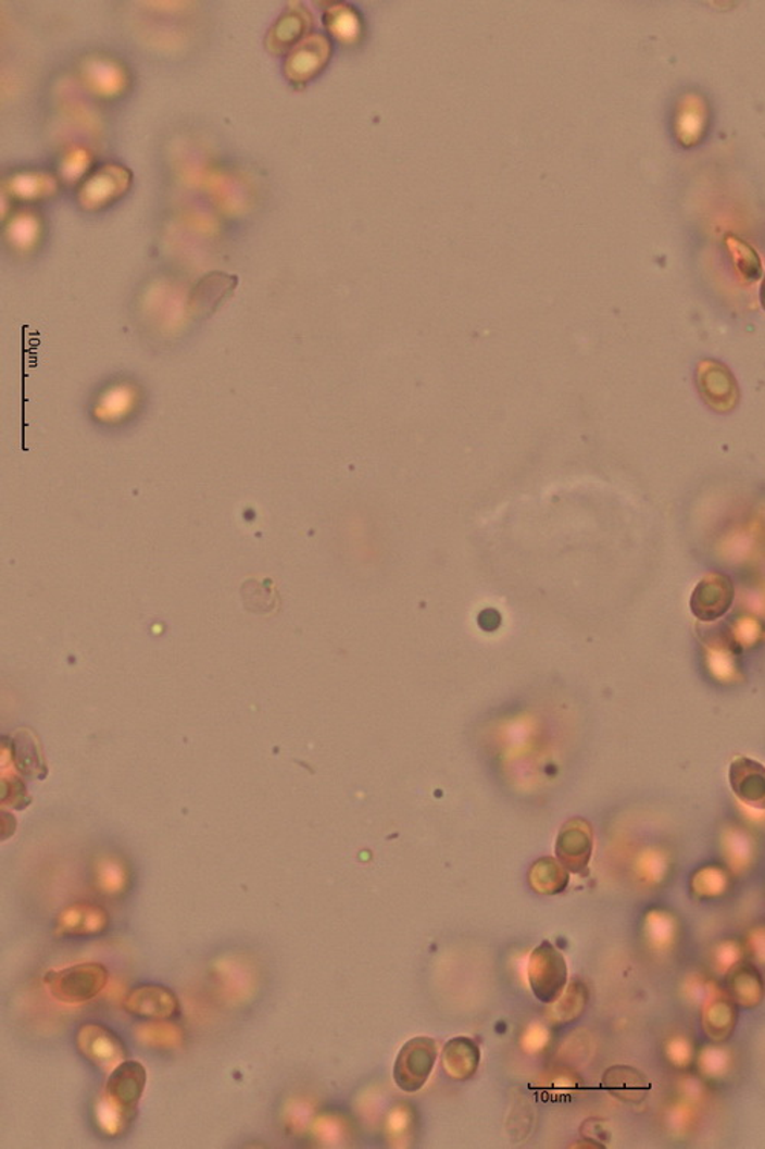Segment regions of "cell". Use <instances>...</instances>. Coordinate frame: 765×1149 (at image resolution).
Segmentation results:
<instances>
[{
	"instance_id": "cell-1",
	"label": "cell",
	"mask_w": 765,
	"mask_h": 1149,
	"mask_svg": "<svg viewBox=\"0 0 765 1149\" xmlns=\"http://www.w3.org/2000/svg\"><path fill=\"white\" fill-rule=\"evenodd\" d=\"M108 969L99 963L71 965L62 971H51L43 983L52 997L65 1004H84L91 1001L106 987Z\"/></svg>"
},
{
	"instance_id": "cell-2",
	"label": "cell",
	"mask_w": 765,
	"mask_h": 1149,
	"mask_svg": "<svg viewBox=\"0 0 765 1149\" xmlns=\"http://www.w3.org/2000/svg\"><path fill=\"white\" fill-rule=\"evenodd\" d=\"M528 983L535 997L543 1004H554L564 995L568 983V965L564 956L550 941H542L532 950L528 960Z\"/></svg>"
},
{
	"instance_id": "cell-3",
	"label": "cell",
	"mask_w": 765,
	"mask_h": 1149,
	"mask_svg": "<svg viewBox=\"0 0 765 1149\" xmlns=\"http://www.w3.org/2000/svg\"><path fill=\"white\" fill-rule=\"evenodd\" d=\"M133 187V172L122 164H104L91 172L78 187V205L99 212L122 200Z\"/></svg>"
},
{
	"instance_id": "cell-4",
	"label": "cell",
	"mask_w": 765,
	"mask_h": 1149,
	"mask_svg": "<svg viewBox=\"0 0 765 1149\" xmlns=\"http://www.w3.org/2000/svg\"><path fill=\"white\" fill-rule=\"evenodd\" d=\"M438 1058L437 1042L427 1036L407 1040L393 1065V1081L400 1090L416 1092L425 1087Z\"/></svg>"
},
{
	"instance_id": "cell-5",
	"label": "cell",
	"mask_w": 765,
	"mask_h": 1149,
	"mask_svg": "<svg viewBox=\"0 0 765 1149\" xmlns=\"http://www.w3.org/2000/svg\"><path fill=\"white\" fill-rule=\"evenodd\" d=\"M697 388L704 403L716 413H730L741 400V389L729 366L715 359H704L697 365Z\"/></svg>"
},
{
	"instance_id": "cell-6",
	"label": "cell",
	"mask_w": 765,
	"mask_h": 1149,
	"mask_svg": "<svg viewBox=\"0 0 765 1149\" xmlns=\"http://www.w3.org/2000/svg\"><path fill=\"white\" fill-rule=\"evenodd\" d=\"M81 85L99 99H118L129 89V71L120 60L103 54L88 55L78 63Z\"/></svg>"
},
{
	"instance_id": "cell-7",
	"label": "cell",
	"mask_w": 765,
	"mask_h": 1149,
	"mask_svg": "<svg viewBox=\"0 0 765 1149\" xmlns=\"http://www.w3.org/2000/svg\"><path fill=\"white\" fill-rule=\"evenodd\" d=\"M331 54L333 47L328 37L322 33L305 37L285 58V78L296 88H303L326 68Z\"/></svg>"
},
{
	"instance_id": "cell-8",
	"label": "cell",
	"mask_w": 765,
	"mask_h": 1149,
	"mask_svg": "<svg viewBox=\"0 0 765 1149\" xmlns=\"http://www.w3.org/2000/svg\"><path fill=\"white\" fill-rule=\"evenodd\" d=\"M77 1048L81 1057L103 1072H112L127 1059V1048L122 1038L106 1025H81L77 1032Z\"/></svg>"
},
{
	"instance_id": "cell-9",
	"label": "cell",
	"mask_w": 765,
	"mask_h": 1149,
	"mask_svg": "<svg viewBox=\"0 0 765 1149\" xmlns=\"http://www.w3.org/2000/svg\"><path fill=\"white\" fill-rule=\"evenodd\" d=\"M735 600L732 578L722 572L704 576L691 597V612L697 620L712 623L729 612Z\"/></svg>"
},
{
	"instance_id": "cell-10",
	"label": "cell",
	"mask_w": 765,
	"mask_h": 1149,
	"mask_svg": "<svg viewBox=\"0 0 765 1149\" xmlns=\"http://www.w3.org/2000/svg\"><path fill=\"white\" fill-rule=\"evenodd\" d=\"M313 26L314 17L310 10L294 3L269 26L264 40L266 51L273 55L288 54L296 45L310 36Z\"/></svg>"
},
{
	"instance_id": "cell-11",
	"label": "cell",
	"mask_w": 765,
	"mask_h": 1149,
	"mask_svg": "<svg viewBox=\"0 0 765 1149\" xmlns=\"http://www.w3.org/2000/svg\"><path fill=\"white\" fill-rule=\"evenodd\" d=\"M123 1006L126 1012L152 1021H167L179 1014V1001L174 991L159 984L135 987L127 994Z\"/></svg>"
},
{
	"instance_id": "cell-12",
	"label": "cell",
	"mask_w": 765,
	"mask_h": 1149,
	"mask_svg": "<svg viewBox=\"0 0 765 1149\" xmlns=\"http://www.w3.org/2000/svg\"><path fill=\"white\" fill-rule=\"evenodd\" d=\"M146 1069L141 1062L126 1061L115 1066L108 1077L104 1096L114 1100L127 1113H137L138 1103L145 1095Z\"/></svg>"
},
{
	"instance_id": "cell-13",
	"label": "cell",
	"mask_w": 765,
	"mask_h": 1149,
	"mask_svg": "<svg viewBox=\"0 0 765 1149\" xmlns=\"http://www.w3.org/2000/svg\"><path fill=\"white\" fill-rule=\"evenodd\" d=\"M109 915L99 904L74 903L59 913L54 935L58 938L97 937L106 932Z\"/></svg>"
},
{
	"instance_id": "cell-14",
	"label": "cell",
	"mask_w": 765,
	"mask_h": 1149,
	"mask_svg": "<svg viewBox=\"0 0 765 1149\" xmlns=\"http://www.w3.org/2000/svg\"><path fill=\"white\" fill-rule=\"evenodd\" d=\"M556 852L566 870L574 874H582L587 870L592 852L590 823L580 819L566 823L557 838Z\"/></svg>"
},
{
	"instance_id": "cell-15",
	"label": "cell",
	"mask_w": 765,
	"mask_h": 1149,
	"mask_svg": "<svg viewBox=\"0 0 765 1149\" xmlns=\"http://www.w3.org/2000/svg\"><path fill=\"white\" fill-rule=\"evenodd\" d=\"M708 107L700 93H688L678 102L675 112V136L682 148H695L706 137Z\"/></svg>"
},
{
	"instance_id": "cell-16",
	"label": "cell",
	"mask_w": 765,
	"mask_h": 1149,
	"mask_svg": "<svg viewBox=\"0 0 765 1149\" xmlns=\"http://www.w3.org/2000/svg\"><path fill=\"white\" fill-rule=\"evenodd\" d=\"M140 405V391L133 384L120 382L104 389L93 405L97 421L115 425L127 421Z\"/></svg>"
},
{
	"instance_id": "cell-17",
	"label": "cell",
	"mask_w": 765,
	"mask_h": 1149,
	"mask_svg": "<svg viewBox=\"0 0 765 1149\" xmlns=\"http://www.w3.org/2000/svg\"><path fill=\"white\" fill-rule=\"evenodd\" d=\"M730 786L738 799L756 810H765V769L760 762L740 758L730 765Z\"/></svg>"
},
{
	"instance_id": "cell-18",
	"label": "cell",
	"mask_w": 765,
	"mask_h": 1149,
	"mask_svg": "<svg viewBox=\"0 0 765 1149\" xmlns=\"http://www.w3.org/2000/svg\"><path fill=\"white\" fill-rule=\"evenodd\" d=\"M7 197L24 203L50 200L59 192V182L54 175L43 171H22L11 175L3 185Z\"/></svg>"
},
{
	"instance_id": "cell-19",
	"label": "cell",
	"mask_w": 765,
	"mask_h": 1149,
	"mask_svg": "<svg viewBox=\"0 0 765 1149\" xmlns=\"http://www.w3.org/2000/svg\"><path fill=\"white\" fill-rule=\"evenodd\" d=\"M479 1061H481V1053H479L478 1046L474 1039L464 1038V1036L450 1039L442 1050V1065L452 1079L467 1081L474 1077Z\"/></svg>"
},
{
	"instance_id": "cell-20",
	"label": "cell",
	"mask_w": 765,
	"mask_h": 1149,
	"mask_svg": "<svg viewBox=\"0 0 765 1149\" xmlns=\"http://www.w3.org/2000/svg\"><path fill=\"white\" fill-rule=\"evenodd\" d=\"M42 235V218L29 211L17 212L5 226L7 241L17 252H32L34 247L39 246Z\"/></svg>"
},
{
	"instance_id": "cell-21",
	"label": "cell",
	"mask_w": 765,
	"mask_h": 1149,
	"mask_svg": "<svg viewBox=\"0 0 765 1149\" xmlns=\"http://www.w3.org/2000/svg\"><path fill=\"white\" fill-rule=\"evenodd\" d=\"M724 242L729 250L730 260L733 262L738 276L748 284L760 280L763 276V262L756 250L744 239L735 237V235H727Z\"/></svg>"
},
{
	"instance_id": "cell-22",
	"label": "cell",
	"mask_w": 765,
	"mask_h": 1149,
	"mask_svg": "<svg viewBox=\"0 0 765 1149\" xmlns=\"http://www.w3.org/2000/svg\"><path fill=\"white\" fill-rule=\"evenodd\" d=\"M324 22L329 35L341 43H352L360 37L362 22L359 14L347 3H334L325 11Z\"/></svg>"
},
{
	"instance_id": "cell-23",
	"label": "cell",
	"mask_w": 765,
	"mask_h": 1149,
	"mask_svg": "<svg viewBox=\"0 0 765 1149\" xmlns=\"http://www.w3.org/2000/svg\"><path fill=\"white\" fill-rule=\"evenodd\" d=\"M605 1087L607 1091L613 1092L617 1098L637 1102V1100L644 1098L651 1085L636 1070L617 1066V1069H611L610 1072L605 1073Z\"/></svg>"
},
{
	"instance_id": "cell-24",
	"label": "cell",
	"mask_w": 765,
	"mask_h": 1149,
	"mask_svg": "<svg viewBox=\"0 0 765 1149\" xmlns=\"http://www.w3.org/2000/svg\"><path fill=\"white\" fill-rule=\"evenodd\" d=\"M569 875L554 860H539L530 872V885L536 892L543 896H556L568 886Z\"/></svg>"
},
{
	"instance_id": "cell-25",
	"label": "cell",
	"mask_w": 765,
	"mask_h": 1149,
	"mask_svg": "<svg viewBox=\"0 0 765 1149\" xmlns=\"http://www.w3.org/2000/svg\"><path fill=\"white\" fill-rule=\"evenodd\" d=\"M137 1038L141 1044L159 1050H172L181 1047L184 1033L178 1025L166 1021H153L137 1028Z\"/></svg>"
},
{
	"instance_id": "cell-26",
	"label": "cell",
	"mask_w": 765,
	"mask_h": 1149,
	"mask_svg": "<svg viewBox=\"0 0 765 1149\" xmlns=\"http://www.w3.org/2000/svg\"><path fill=\"white\" fill-rule=\"evenodd\" d=\"M235 278L224 275V273H212V275L205 276L195 288L191 307L195 310H200V312L201 310L204 312V310L212 309L230 288L235 287Z\"/></svg>"
},
{
	"instance_id": "cell-27",
	"label": "cell",
	"mask_w": 765,
	"mask_h": 1149,
	"mask_svg": "<svg viewBox=\"0 0 765 1149\" xmlns=\"http://www.w3.org/2000/svg\"><path fill=\"white\" fill-rule=\"evenodd\" d=\"M96 883L104 896H123L129 886V872L120 860L103 859L97 864Z\"/></svg>"
},
{
	"instance_id": "cell-28",
	"label": "cell",
	"mask_w": 765,
	"mask_h": 1149,
	"mask_svg": "<svg viewBox=\"0 0 765 1149\" xmlns=\"http://www.w3.org/2000/svg\"><path fill=\"white\" fill-rule=\"evenodd\" d=\"M93 1114H96V1122L101 1133L106 1134L109 1137H117L120 1134L125 1133L134 1119V1114L127 1113L114 1100L109 1099L104 1095L96 1103Z\"/></svg>"
},
{
	"instance_id": "cell-29",
	"label": "cell",
	"mask_w": 765,
	"mask_h": 1149,
	"mask_svg": "<svg viewBox=\"0 0 765 1149\" xmlns=\"http://www.w3.org/2000/svg\"><path fill=\"white\" fill-rule=\"evenodd\" d=\"M92 164L93 155L88 148H85V146H73V148L67 149L62 161H60V178L67 185H75L78 182L84 183Z\"/></svg>"
},
{
	"instance_id": "cell-30",
	"label": "cell",
	"mask_w": 765,
	"mask_h": 1149,
	"mask_svg": "<svg viewBox=\"0 0 765 1149\" xmlns=\"http://www.w3.org/2000/svg\"><path fill=\"white\" fill-rule=\"evenodd\" d=\"M760 302H761V307H763L764 312H765V276H764L763 283H761Z\"/></svg>"
}]
</instances>
